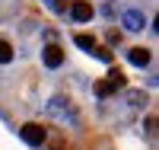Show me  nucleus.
Here are the masks:
<instances>
[{"instance_id":"obj_4","label":"nucleus","mask_w":159,"mask_h":150,"mask_svg":"<svg viewBox=\"0 0 159 150\" xmlns=\"http://www.w3.org/2000/svg\"><path fill=\"white\" fill-rule=\"evenodd\" d=\"M121 26H124L127 32H143V26H147V16H143L140 10H124Z\"/></svg>"},{"instance_id":"obj_3","label":"nucleus","mask_w":159,"mask_h":150,"mask_svg":"<svg viewBox=\"0 0 159 150\" xmlns=\"http://www.w3.org/2000/svg\"><path fill=\"white\" fill-rule=\"evenodd\" d=\"M19 138L29 144V147H42V144L48 141V131H45L42 125H35V121H29V125L19 128Z\"/></svg>"},{"instance_id":"obj_8","label":"nucleus","mask_w":159,"mask_h":150,"mask_svg":"<svg viewBox=\"0 0 159 150\" xmlns=\"http://www.w3.org/2000/svg\"><path fill=\"white\" fill-rule=\"evenodd\" d=\"M10 61H13V45L7 38H0V64H10Z\"/></svg>"},{"instance_id":"obj_13","label":"nucleus","mask_w":159,"mask_h":150,"mask_svg":"<svg viewBox=\"0 0 159 150\" xmlns=\"http://www.w3.org/2000/svg\"><path fill=\"white\" fill-rule=\"evenodd\" d=\"M147 131H150V138L156 134V115H150V118H147Z\"/></svg>"},{"instance_id":"obj_5","label":"nucleus","mask_w":159,"mask_h":150,"mask_svg":"<svg viewBox=\"0 0 159 150\" xmlns=\"http://www.w3.org/2000/svg\"><path fill=\"white\" fill-rule=\"evenodd\" d=\"M70 16H73V22H89V19H92V3L76 0V3L70 7Z\"/></svg>"},{"instance_id":"obj_9","label":"nucleus","mask_w":159,"mask_h":150,"mask_svg":"<svg viewBox=\"0 0 159 150\" xmlns=\"http://www.w3.org/2000/svg\"><path fill=\"white\" fill-rule=\"evenodd\" d=\"M73 42H76V48H83V51H92V48H96V38H92V35H76Z\"/></svg>"},{"instance_id":"obj_11","label":"nucleus","mask_w":159,"mask_h":150,"mask_svg":"<svg viewBox=\"0 0 159 150\" xmlns=\"http://www.w3.org/2000/svg\"><path fill=\"white\" fill-rule=\"evenodd\" d=\"M45 7L51 13H67V3H64V0H45Z\"/></svg>"},{"instance_id":"obj_1","label":"nucleus","mask_w":159,"mask_h":150,"mask_svg":"<svg viewBox=\"0 0 159 150\" xmlns=\"http://www.w3.org/2000/svg\"><path fill=\"white\" fill-rule=\"evenodd\" d=\"M45 115L48 118H61V121H70V125H76L80 121V115H76V109L64 99V96H54L48 105H45Z\"/></svg>"},{"instance_id":"obj_12","label":"nucleus","mask_w":159,"mask_h":150,"mask_svg":"<svg viewBox=\"0 0 159 150\" xmlns=\"http://www.w3.org/2000/svg\"><path fill=\"white\" fill-rule=\"evenodd\" d=\"M89 54H96L99 61H105V64H111V51H108V48H92Z\"/></svg>"},{"instance_id":"obj_2","label":"nucleus","mask_w":159,"mask_h":150,"mask_svg":"<svg viewBox=\"0 0 159 150\" xmlns=\"http://www.w3.org/2000/svg\"><path fill=\"white\" fill-rule=\"evenodd\" d=\"M124 86H127V77H124L121 70H111L105 80L96 83V96H99V99H108V96H115V93L124 90Z\"/></svg>"},{"instance_id":"obj_10","label":"nucleus","mask_w":159,"mask_h":150,"mask_svg":"<svg viewBox=\"0 0 159 150\" xmlns=\"http://www.w3.org/2000/svg\"><path fill=\"white\" fill-rule=\"evenodd\" d=\"M127 102H130V105H143V102H147L143 90H130V93H127Z\"/></svg>"},{"instance_id":"obj_6","label":"nucleus","mask_w":159,"mask_h":150,"mask_svg":"<svg viewBox=\"0 0 159 150\" xmlns=\"http://www.w3.org/2000/svg\"><path fill=\"white\" fill-rule=\"evenodd\" d=\"M42 61H45V67L57 70V67L64 64V51H61L57 45H48V48H45V54H42Z\"/></svg>"},{"instance_id":"obj_7","label":"nucleus","mask_w":159,"mask_h":150,"mask_svg":"<svg viewBox=\"0 0 159 150\" xmlns=\"http://www.w3.org/2000/svg\"><path fill=\"white\" fill-rule=\"evenodd\" d=\"M127 61L134 64V67H147V64H150V51H147V48H130V51H127Z\"/></svg>"}]
</instances>
